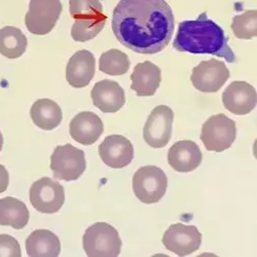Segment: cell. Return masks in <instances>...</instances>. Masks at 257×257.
<instances>
[{
  "mask_svg": "<svg viewBox=\"0 0 257 257\" xmlns=\"http://www.w3.org/2000/svg\"><path fill=\"white\" fill-rule=\"evenodd\" d=\"M111 26L120 45L138 54L154 55L170 44L175 20L166 0H119Z\"/></svg>",
  "mask_w": 257,
  "mask_h": 257,
  "instance_id": "1",
  "label": "cell"
},
{
  "mask_svg": "<svg viewBox=\"0 0 257 257\" xmlns=\"http://www.w3.org/2000/svg\"><path fill=\"white\" fill-rule=\"evenodd\" d=\"M30 116L35 125L45 131H52L60 125L63 119V112L58 103L45 98L33 103Z\"/></svg>",
  "mask_w": 257,
  "mask_h": 257,
  "instance_id": "20",
  "label": "cell"
},
{
  "mask_svg": "<svg viewBox=\"0 0 257 257\" xmlns=\"http://www.w3.org/2000/svg\"><path fill=\"white\" fill-rule=\"evenodd\" d=\"M174 112L167 105H160L149 114L144 128L143 138L153 148L165 147L172 136Z\"/></svg>",
  "mask_w": 257,
  "mask_h": 257,
  "instance_id": "9",
  "label": "cell"
},
{
  "mask_svg": "<svg viewBox=\"0 0 257 257\" xmlns=\"http://www.w3.org/2000/svg\"><path fill=\"white\" fill-rule=\"evenodd\" d=\"M203 155L198 144L191 140L176 142L169 149L168 163L176 172L188 173L202 163Z\"/></svg>",
  "mask_w": 257,
  "mask_h": 257,
  "instance_id": "17",
  "label": "cell"
},
{
  "mask_svg": "<svg viewBox=\"0 0 257 257\" xmlns=\"http://www.w3.org/2000/svg\"><path fill=\"white\" fill-rule=\"evenodd\" d=\"M231 30L240 39H251L257 36V11H246L242 15L233 17Z\"/></svg>",
  "mask_w": 257,
  "mask_h": 257,
  "instance_id": "25",
  "label": "cell"
},
{
  "mask_svg": "<svg viewBox=\"0 0 257 257\" xmlns=\"http://www.w3.org/2000/svg\"><path fill=\"white\" fill-rule=\"evenodd\" d=\"M0 256L21 257L22 251L19 242L10 234H0Z\"/></svg>",
  "mask_w": 257,
  "mask_h": 257,
  "instance_id": "27",
  "label": "cell"
},
{
  "mask_svg": "<svg viewBox=\"0 0 257 257\" xmlns=\"http://www.w3.org/2000/svg\"><path fill=\"white\" fill-rule=\"evenodd\" d=\"M69 12L74 20L94 18L103 15V6L100 0H69Z\"/></svg>",
  "mask_w": 257,
  "mask_h": 257,
  "instance_id": "26",
  "label": "cell"
},
{
  "mask_svg": "<svg viewBox=\"0 0 257 257\" xmlns=\"http://www.w3.org/2000/svg\"><path fill=\"white\" fill-rule=\"evenodd\" d=\"M96 59L88 50L76 52L66 66V79L73 88L80 89L90 84L95 75Z\"/></svg>",
  "mask_w": 257,
  "mask_h": 257,
  "instance_id": "14",
  "label": "cell"
},
{
  "mask_svg": "<svg viewBox=\"0 0 257 257\" xmlns=\"http://www.w3.org/2000/svg\"><path fill=\"white\" fill-rule=\"evenodd\" d=\"M237 137L234 120L223 113L210 116L203 124L201 140L209 152L222 153L228 149Z\"/></svg>",
  "mask_w": 257,
  "mask_h": 257,
  "instance_id": "5",
  "label": "cell"
},
{
  "mask_svg": "<svg viewBox=\"0 0 257 257\" xmlns=\"http://www.w3.org/2000/svg\"><path fill=\"white\" fill-rule=\"evenodd\" d=\"M168 178L164 171L157 166H144L133 176V191L137 199L144 204H156L165 196Z\"/></svg>",
  "mask_w": 257,
  "mask_h": 257,
  "instance_id": "4",
  "label": "cell"
},
{
  "mask_svg": "<svg viewBox=\"0 0 257 257\" xmlns=\"http://www.w3.org/2000/svg\"><path fill=\"white\" fill-rule=\"evenodd\" d=\"M85 168L87 161L84 153L70 143L57 146L51 157V170L55 178L59 180H77Z\"/></svg>",
  "mask_w": 257,
  "mask_h": 257,
  "instance_id": "6",
  "label": "cell"
},
{
  "mask_svg": "<svg viewBox=\"0 0 257 257\" xmlns=\"http://www.w3.org/2000/svg\"><path fill=\"white\" fill-rule=\"evenodd\" d=\"M29 199L38 212L54 214L60 211L65 203V189L58 181L44 177L31 185Z\"/></svg>",
  "mask_w": 257,
  "mask_h": 257,
  "instance_id": "8",
  "label": "cell"
},
{
  "mask_svg": "<svg viewBox=\"0 0 257 257\" xmlns=\"http://www.w3.org/2000/svg\"><path fill=\"white\" fill-rule=\"evenodd\" d=\"M10 184V175L7 168L0 164V194L5 192Z\"/></svg>",
  "mask_w": 257,
  "mask_h": 257,
  "instance_id": "28",
  "label": "cell"
},
{
  "mask_svg": "<svg viewBox=\"0 0 257 257\" xmlns=\"http://www.w3.org/2000/svg\"><path fill=\"white\" fill-rule=\"evenodd\" d=\"M229 70L225 64L217 59L202 61L194 67L190 80L194 87L203 93H216L229 78Z\"/></svg>",
  "mask_w": 257,
  "mask_h": 257,
  "instance_id": "10",
  "label": "cell"
},
{
  "mask_svg": "<svg viewBox=\"0 0 257 257\" xmlns=\"http://www.w3.org/2000/svg\"><path fill=\"white\" fill-rule=\"evenodd\" d=\"M107 17L104 14L94 18L75 19L71 28V37L77 42L89 41L104 29Z\"/></svg>",
  "mask_w": 257,
  "mask_h": 257,
  "instance_id": "23",
  "label": "cell"
},
{
  "mask_svg": "<svg viewBox=\"0 0 257 257\" xmlns=\"http://www.w3.org/2000/svg\"><path fill=\"white\" fill-rule=\"evenodd\" d=\"M118 231L106 222H96L82 237L83 250L89 257H116L121 250Z\"/></svg>",
  "mask_w": 257,
  "mask_h": 257,
  "instance_id": "3",
  "label": "cell"
},
{
  "mask_svg": "<svg viewBox=\"0 0 257 257\" xmlns=\"http://www.w3.org/2000/svg\"><path fill=\"white\" fill-rule=\"evenodd\" d=\"M132 90L139 97L154 96L162 81V71L151 61L138 63L131 74Z\"/></svg>",
  "mask_w": 257,
  "mask_h": 257,
  "instance_id": "18",
  "label": "cell"
},
{
  "mask_svg": "<svg viewBox=\"0 0 257 257\" xmlns=\"http://www.w3.org/2000/svg\"><path fill=\"white\" fill-rule=\"evenodd\" d=\"M104 132L102 119L94 112L82 111L70 121L69 133L73 140L82 145H92L97 142Z\"/></svg>",
  "mask_w": 257,
  "mask_h": 257,
  "instance_id": "16",
  "label": "cell"
},
{
  "mask_svg": "<svg viewBox=\"0 0 257 257\" xmlns=\"http://www.w3.org/2000/svg\"><path fill=\"white\" fill-rule=\"evenodd\" d=\"M3 146H4V136H3V133L0 132V152H2Z\"/></svg>",
  "mask_w": 257,
  "mask_h": 257,
  "instance_id": "29",
  "label": "cell"
},
{
  "mask_svg": "<svg viewBox=\"0 0 257 257\" xmlns=\"http://www.w3.org/2000/svg\"><path fill=\"white\" fill-rule=\"evenodd\" d=\"M30 213L27 206L12 197L0 199V225L23 229L29 222Z\"/></svg>",
  "mask_w": 257,
  "mask_h": 257,
  "instance_id": "21",
  "label": "cell"
},
{
  "mask_svg": "<svg viewBox=\"0 0 257 257\" xmlns=\"http://www.w3.org/2000/svg\"><path fill=\"white\" fill-rule=\"evenodd\" d=\"M63 7L61 0H30L25 25L35 35H47L56 26Z\"/></svg>",
  "mask_w": 257,
  "mask_h": 257,
  "instance_id": "7",
  "label": "cell"
},
{
  "mask_svg": "<svg viewBox=\"0 0 257 257\" xmlns=\"http://www.w3.org/2000/svg\"><path fill=\"white\" fill-rule=\"evenodd\" d=\"M27 46V37L19 28L6 26L0 29V54L4 57L18 59L26 52Z\"/></svg>",
  "mask_w": 257,
  "mask_h": 257,
  "instance_id": "22",
  "label": "cell"
},
{
  "mask_svg": "<svg viewBox=\"0 0 257 257\" xmlns=\"http://www.w3.org/2000/svg\"><path fill=\"white\" fill-rule=\"evenodd\" d=\"M225 109L235 115H245L251 112L257 104L255 88L246 81H232L222 94Z\"/></svg>",
  "mask_w": 257,
  "mask_h": 257,
  "instance_id": "12",
  "label": "cell"
},
{
  "mask_svg": "<svg viewBox=\"0 0 257 257\" xmlns=\"http://www.w3.org/2000/svg\"><path fill=\"white\" fill-rule=\"evenodd\" d=\"M26 251L31 257H57L61 253V243L51 230L36 229L26 240Z\"/></svg>",
  "mask_w": 257,
  "mask_h": 257,
  "instance_id": "19",
  "label": "cell"
},
{
  "mask_svg": "<svg viewBox=\"0 0 257 257\" xmlns=\"http://www.w3.org/2000/svg\"><path fill=\"white\" fill-rule=\"evenodd\" d=\"M94 105L104 113H114L121 109L125 103L123 89L118 82L103 79L97 82L91 92Z\"/></svg>",
  "mask_w": 257,
  "mask_h": 257,
  "instance_id": "15",
  "label": "cell"
},
{
  "mask_svg": "<svg viewBox=\"0 0 257 257\" xmlns=\"http://www.w3.org/2000/svg\"><path fill=\"white\" fill-rule=\"evenodd\" d=\"M227 41L223 29L204 12L196 20L179 23L173 47L177 52L208 54L224 58L228 63H234L237 57Z\"/></svg>",
  "mask_w": 257,
  "mask_h": 257,
  "instance_id": "2",
  "label": "cell"
},
{
  "mask_svg": "<svg viewBox=\"0 0 257 257\" xmlns=\"http://www.w3.org/2000/svg\"><path fill=\"white\" fill-rule=\"evenodd\" d=\"M130 68V59L119 50L104 52L99 59V70L108 75H122Z\"/></svg>",
  "mask_w": 257,
  "mask_h": 257,
  "instance_id": "24",
  "label": "cell"
},
{
  "mask_svg": "<svg viewBox=\"0 0 257 257\" xmlns=\"http://www.w3.org/2000/svg\"><path fill=\"white\" fill-rule=\"evenodd\" d=\"M162 242L169 251L178 256H186L201 247L202 233L195 225L175 223L166 230Z\"/></svg>",
  "mask_w": 257,
  "mask_h": 257,
  "instance_id": "11",
  "label": "cell"
},
{
  "mask_svg": "<svg viewBox=\"0 0 257 257\" xmlns=\"http://www.w3.org/2000/svg\"><path fill=\"white\" fill-rule=\"evenodd\" d=\"M98 153L103 163L113 169L124 168L134 159L133 144L122 135L106 137L99 145Z\"/></svg>",
  "mask_w": 257,
  "mask_h": 257,
  "instance_id": "13",
  "label": "cell"
}]
</instances>
